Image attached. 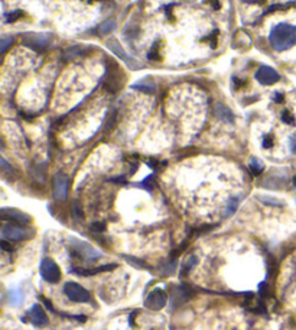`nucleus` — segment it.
Masks as SVG:
<instances>
[{
    "mask_svg": "<svg viewBox=\"0 0 296 330\" xmlns=\"http://www.w3.org/2000/svg\"><path fill=\"white\" fill-rule=\"evenodd\" d=\"M269 41L275 51H288L296 44V26L289 24H278L270 32Z\"/></svg>",
    "mask_w": 296,
    "mask_h": 330,
    "instance_id": "f257e3e1",
    "label": "nucleus"
},
{
    "mask_svg": "<svg viewBox=\"0 0 296 330\" xmlns=\"http://www.w3.org/2000/svg\"><path fill=\"white\" fill-rule=\"evenodd\" d=\"M64 292L71 302H87L90 300V292L77 282H67L64 286Z\"/></svg>",
    "mask_w": 296,
    "mask_h": 330,
    "instance_id": "f03ea898",
    "label": "nucleus"
},
{
    "mask_svg": "<svg viewBox=\"0 0 296 330\" xmlns=\"http://www.w3.org/2000/svg\"><path fill=\"white\" fill-rule=\"evenodd\" d=\"M40 274H42L45 281L55 284L61 278V270L51 258H45L40 264Z\"/></svg>",
    "mask_w": 296,
    "mask_h": 330,
    "instance_id": "7ed1b4c3",
    "label": "nucleus"
},
{
    "mask_svg": "<svg viewBox=\"0 0 296 330\" xmlns=\"http://www.w3.org/2000/svg\"><path fill=\"white\" fill-rule=\"evenodd\" d=\"M69 245H71V249H72L74 252H77L78 255H81V258H84V260L91 261V260H97V258L101 256V254H100L97 249L90 246V245L85 244V242H80V240H77V239H69Z\"/></svg>",
    "mask_w": 296,
    "mask_h": 330,
    "instance_id": "20e7f679",
    "label": "nucleus"
},
{
    "mask_svg": "<svg viewBox=\"0 0 296 330\" xmlns=\"http://www.w3.org/2000/svg\"><path fill=\"white\" fill-rule=\"evenodd\" d=\"M32 234L30 230H27L25 228H19V226H13V224H6L3 229H1V238L6 240H20V239H25L29 238Z\"/></svg>",
    "mask_w": 296,
    "mask_h": 330,
    "instance_id": "39448f33",
    "label": "nucleus"
},
{
    "mask_svg": "<svg viewBox=\"0 0 296 330\" xmlns=\"http://www.w3.org/2000/svg\"><path fill=\"white\" fill-rule=\"evenodd\" d=\"M166 300H168L166 292L162 288H155L153 291H150V294L145 302V306L150 310H161L162 307L166 304Z\"/></svg>",
    "mask_w": 296,
    "mask_h": 330,
    "instance_id": "423d86ee",
    "label": "nucleus"
},
{
    "mask_svg": "<svg viewBox=\"0 0 296 330\" xmlns=\"http://www.w3.org/2000/svg\"><path fill=\"white\" fill-rule=\"evenodd\" d=\"M279 78H281L279 72L276 70L272 68V67L263 66L256 71V80L263 86H272V84L279 82Z\"/></svg>",
    "mask_w": 296,
    "mask_h": 330,
    "instance_id": "0eeeda50",
    "label": "nucleus"
},
{
    "mask_svg": "<svg viewBox=\"0 0 296 330\" xmlns=\"http://www.w3.org/2000/svg\"><path fill=\"white\" fill-rule=\"evenodd\" d=\"M27 317L30 318V322L35 324V326H46L48 324V317L45 314L43 308L40 307L39 304H35L30 307V310L27 312Z\"/></svg>",
    "mask_w": 296,
    "mask_h": 330,
    "instance_id": "6e6552de",
    "label": "nucleus"
},
{
    "mask_svg": "<svg viewBox=\"0 0 296 330\" xmlns=\"http://www.w3.org/2000/svg\"><path fill=\"white\" fill-rule=\"evenodd\" d=\"M68 192V181L64 176H56L54 186V194L58 200H65Z\"/></svg>",
    "mask_w": 296,
    "mask_h": 330,
    "instance_id": "1a4fd4ad",
    "label": "nucleus"
},
{
    "mask_svg": "<svg viewBox=\"0 0 296 330\" xmlns=\"http://www.w3.org/2000/svg\"><path fill=\"white\" fill-rule=\"evenodd\" d=\"M1 214H3L4 219L16 220V222H19V223H29V222H30V218H29L27 214L22 213V212H17V210H14V208H3V210H1Z\"/></svg>",
    "mask_w": 296,
    "mask_h": 330,
    "instance_id": "9d476101",
    "label": "nucleus"
},
{
    "mask_svg": "<svg viewBox=\"0 0 296 330\" xmlns=\"http://www.w3.org/2000/svg\"><path fill=\"white\" fill-rule=\"evenodd\" d=\"M107 46L110 48V50H111V51H113V52H114V54L117 55V56H120L121 60H124L127 64L133 61V60H130V58H129V55L124 52V50L121 48L120 42L117 41V40H113V38H111V40H108Z\"/></svg>",
    "mask_w": 296,
    "mask_h": 330,
    "instance_id": "9b49d317",
    "label": "nucleus"
},
{
    "mask_svg": "<svg viewBox=\"0 0 296 330\" xmlns=\"http://www.w3.org/2000/svg\"><path fill=\"white\" fill-rule=\"evenodd\" d=\"M25 41L29 45H36V46H46L49 44V36L43 34H35V35H27Z\"/></svg>",
    "mask_w": 296,
    "mask_h": 330,
    "instance_id": "f8f14e48",
    "label": "nucleus"
},
{
    "mask_svg": "<svg viewBox=\"0 0 296 330\" xmlns=\"http://www.w3.org/2000/svg\"><path fill=\"white\" fill-rule=\"evenodd\" d=\"M216 114L221 120H226V122H233L234 120L233 112L227 106H224L223 103H217L216 104Z\"/></svg>",
    "mask_w": 296,
    "mask_h": 330,
    "instance_id": "ddd939ff",
    "label": "nucleus"
},
{
    "mask_svg": "<svg viewBox=\"0 0 296 330\" xmlns=\"http://www.w3.org/2000/svg\"><path fill=\"white\" fill-rule=\"evenodd\" d=\"M133 88H137V90L145 92V93H153V92L156 90V86H155V82H152V80L145 78V80H142V82L133 84Z\"/></svg>",
    "mask_w": 296,
    "mask_h": 330,
    "instance_id": "4468645a",
    "label": "nucleus"
},
{
    "mask_svg": "<svg viewBox=\"0 0 296 330\" xmlns=\"http://www.w3.org/2000/svg\"><path fill=\"white\" fill-rule=\"evenodd\" d=\"M22 300H23V297H22V294H20L19 290H12V291L9 292V302H10V304L19 306V304L22 302Z\"/></svg>",
    "mask_w": 296,
    "mask_h": 330,
    "instance_id": "2eb2a0df",
    "label": "nucleus"
},
{
    "mask_svg": "<svg viewBox=\"0 0 296 330\" xmlns=\"http://www.w3.org/2000/svg\"><path fill=\"white\" fill-rule=\"evenodd\" d=\"M114 28H116V22H114L113 19H108V20H106V22L100 26V34H101V35L110 34V32L114 30Z\"/></svg>",
    "mask_w": 296,
    "mask_h": 330,
    "instance_id": "dca6fc26",
    "label": "nucleus"
},
{
    "mask_svg": "<svg viewBox=\"0 0 296 330\" xmlns=\"http://www.w3.org/2000/svg\"><path fill=\"white\" fill-rule=\"evenodd\" d=\"M260 202H263L265 204H270V206H282V202L278 200V198H273V197H269V196H260L259 197Z\"/></svg>",
    "mask_w": 296,
    "mask_h": 330,
    "instance_id": "f3484780",
    "label": "nucleus"
},
{
    "mask_svg": "<svg viewBox=\"0 0 296 330\" xmlns=\"http://www.w3.org/2000/svg\"><path fill=\"white\" fill-rule=\"evenodd\" d=\"M239 206V198H231L227 203V208H226V216H230L236 212V208Z\"/></svg>",
    "mask_w": 296,
    "mask_h": 330,
    "instance_id": "a211bd4d",
    "label": "nucleus"
},
{
    "mask_svg": "<svg viewBox=\"0 0 296 330\" xmlns=\"http://www.w3.org/2000/svg\"><path fill=\"white\" fill-rule=\"evenodd\" d=\"M12 42H13V38H1V41H0V52L4 54L6 50L12 45Z\"/></svg>",
    "mask_w": 296,
    "mask_h": 330,
    "instance_id": "6ab92c4d",
    "label": "nucleus"
},
{
    "mask_svg": "<svg viewBox=\"0 0 296 330\" xmlns=\"http://www.w3.org/2000/svg\"><path fill=\"white\" fill-rule=\"evenodd\" d=\"M282 120L285 124H295V118H294V114L289 112V110H285L282 113Z\"/></svg>",
    "mask_w": 296,
    "mask_h": 330,
    "instance_id": "aec40b11",
    "label": "nucleus"
},
{
    "mask_svg": "<svg viewBox=\"0 0 296 330\" xmlns=\"http://www.w3.org/2000/svg\"><path fill=\"white\" fill-rule=\"evenodd\" d=\"M250 168H252V171L255 172V174H260L262 171H263V165L259 162V160H253L252 161V164H250Z\"/></svg>",
    "mask_w": 296,
    "mask_h": 330,
    "instance_id": "412c9836",
    "label": "nucleus"
},
{
    "mask_svg": "<svg viewBox=\"0 0 296 330\" xmlns=\"http://www.w3.org/2000/svg\"><path fill=\"white\" fill-rule=\"evenodd\" d=\"M273 142H275V140H273V136H272V135H266L265 139H263V146L269 150V148L273 146Z\"/></svg>",
    "mask_w": 296,
    "mask_h": 330,
    "instance_id": "4be33fe9",
    "label": "nucleus"
},
{
    "mask_svg": "<svg viewBox=\"0 0 296 330\" xmlns=\"http://www.w3.org/2000/svg\"><path fill=\"white\" fill-rule=\"evenodd\" d=\"M289 148L294 154H296V135H292L289 138Z\"/></svg>",
    "mask_w": 296,
    "mask_h": 330,
    "instance_id": "5701e85b",
    "label": "nucleus"
},
{
    "mask_svg": "<svg viewBox=\"0 0 296 330\" xmlns=\"http://www.w3.org/2000/svg\"><path fill=\"white\" fill-rule=\"evenodd\" d=\"M158 56H159V54H158V45H156V46H153L152 51H149V58H152V60H158Z\"/></svg>",
    "mask_w": 296,
    "mask_h": 330,
    "instance_id": "b1692460",
    "label": "nucleus"
},
{
    "mask_svg": "<svg viewBox=\"0 0 296 330\" xmlns=\"http://www.w3.org/2000/svg\"><path fill=\"white\" fill-rule=\"evenodd\" d=\"M20 16H22V14H20V12H14L13 14H9V22H13V20H16L17 18H20Z\"/></svg>",
    "mask_w": 296,
    "mask_h": 330,
    "instance_id": "393cba45",
    "label": "nucleus"
},
{
    "mask_svg": "<svg viewBox=\"0 0 296 330\" xmlns=\"http://www.w3.org/2000/svg\"><path fill=\"white\" fill-rule=\"evenodd\" d=\"M207 3H211V4L214 6V9H218V8H220V4H218L217 0H207Z\"/></svg>",
    "mask_w": 296,
    "mask_h": 330,
    "instance_id": "a878e982",
    "label": "nucleus"
},
{
    "mask_svg": "<svg viewBox=\"0 0 296 330\" xmlns=\"http://www.w3.org/2000/svg\"><path fill=\"white\" fill-rule=\"evenodd\" d=\"M275 100H276V102H282V100H283V94H281V93L278 94V93H276V94H275Z\"/></svg>",
    "mask_w": 296,
    "mask_h": 330,
    "instance_id": "bb28decb",
    "label": "nucleus"
},
{
    "mask_svg": "<svg viewBox=\"0 0 296 330\" xmlns=\"http://www.w3.org/2000/svg\"><path fill=\"white\" fill-rule=\"evenodd\" d=\"M294 184H295V186H296V176H295V177H294Z\"/></svg>",
    "mask_w": 296,
    "mask_h": 330,
    "instance_id": "cd10ccee",
    "label": "nucleus"
}]
</instances>
